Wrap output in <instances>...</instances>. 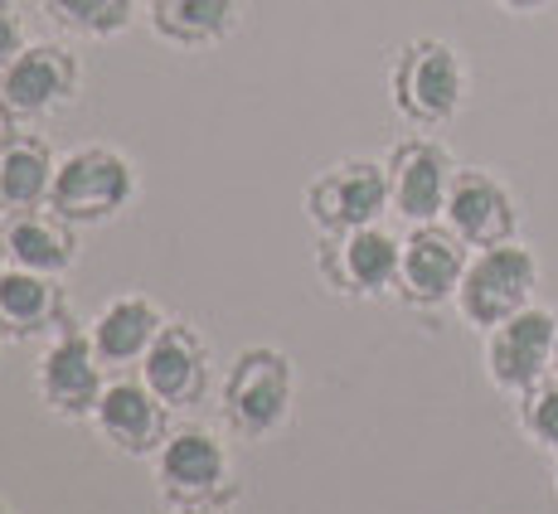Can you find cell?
I'll return each instance as SVG.
<instances>
[{"instance_id":"d6986e66","label":"cell","mask_w":558,"mask_h":514,"mask_svg":"<svg viewBox=\"0 0 558 514\" xmlns=\"http://www.w3.org/2000/svg\"><path fill=\"white\" fill-rule=\"evenodd\" d=\"M53 175H59V156L49 151L45 136L15 132L0 146V209L10 213L49 209Z\"/></svg>"},{"instance_id":"cb8c5ba5","label":"cell","mask_w":558,"mask_h":514,"mask_svg":"<svg viewBox=\"0 0 558 514\" xmlns=\"http://www.w3.org/2000/svg\"><path fill=\"white\" fill-rule=\"evenodd\" d=\"M506 15H520V20H530V15H539V10H549L554 0H496Z\"/></svg>"},{"instance_id":"ac0fdd59","label":"cell","mask_w":558,"mask_h":514,"mask_svg":"<svg viewBox=\"0 0 558 514\" xmlns=\"http://www.w3.org/2000/svg\"><path fill=\"white\" fill-rule=\"evenodd\" d=\"M10 267H29V272H49L63 277L78 262V229L69 219H59L53 209H29V213H10L5 233H0Z\"/></svg>"},{"instance_id":"6da1fadb","label":"cell","mask_w":558,"mask_h":514,"mask_svg":"<svg viewBox=\"0 0 558 514\" xmlns=\"http://www.w3.org/2000/svg\"><path fill=\"white\" fill-rule=\"evenodd\" d=\"M471 93V73L466 59H461L457 45L447 39H408V45L393 49L389 59V98L393 112L403 117L417 132H437L466 107Z\"/></svg>"},{"instance_id":"603a6c76","label":"cell","mask_w":558,"mask_h":514,"mask_svg":"<svg viewBox=\"0 0 558 514\" xmlns=\"http://www.w3.org/2000/svg\"><path fill=\"white\" fill-rule=\"evenodd\" d=\"M29 35H25V20H20V5L15 0H0V69H10V63L25 53Z\"/></svg>"},{"instance_id":"4fadbf2b","label":"cell","mask_w":558,"mask_h":514,"mask_svg":"<svg viewBox=\"0 0 558 514\" xmlns=\"http://www.w3.org/2000/svg\"><path fill=\"white\" fill-rule=\"evenodd\" d=\"M170 403H160L146 379H107L102 403L93 413V427L117 456H132V462H151L166 446L170 427Z\"/></svg>"},{"instance_id":"2e32d148","label":"cell","mask_w":558,"mask_h":514,"mask_svg":"<svg viewBox=\"0 0 558 514\" xmlns=\"http://www.w3.org/2000/svg\"><path fill=\"white\" fill-rule=\"evenodd\" d=\"M69 326L63 282L29 267H0V335L5 340H53Z\"/></svg>"},{"instance_id":"7402d4cb","label":"cell","mask_w":558,"mask_h":514,"mask_svg":"<svg viewBox=\"0 0 558 514\" xmlns=\"http://www.w3.org/2000/svg\"><path fill=\"white\" fill-rule=\"evenodd\" d=\"M520 432L530 437L539 452H549V456H558V374H549L544 383H534L530 393H520Z\"/></svg>"},{"instance_id":"83f0119b","label":"cell","mask_w":558,"mask_h":514,"mask_svg":"<svg viewBox=\"0 0 558 514\" xmlns=\"http://www.w3.org/2000/svg\"><path fill=\"white\" fill-rule=\"evenodd\" d=\"M0 514H15V510H10V505H5V500H0Z\"/></svg>"},{"instance_id":"7c38bea8","label":"cell","mask_w":558,"mask_h":514,"mask_svg":"<svg viewBox=\"0 0 558 514\" xmlns=\"http://www.w3.org/2000/svg\"><path fill=\"white\" fill-rule=\"evenodd\" d=\"M471 248L447 229L442 219L437 223H413L403 233V262H399V302L408 310H442L457 302V286L466 277Z\"/></svg>"},{"instance_id":"f546056e","label":"cell","mask_w":558,"mask_h":514,"mask_svg":"<svg viewBox=\"0 0 558 514\" xmlns=\"http://www.w3.org/2000/svg\"><path fill=\"white\" fill-rule=\"evenodd\" d=\"M554 374H558V369H554Z\"/></svg>"},{"instance_id":"30bf717a","label":"cell","mask_w":558,"mask_h":514,"mask_svg":"<svg viewBox=\"0 0 558 514\" xmlns=\"http://www.w3.org/2000/svg\"><path fill=\"white\" fill-rule=\"evenodd\" d=\"M384 170H389V209L413 229V223L442 219L447 195H452V180H457L461 166L437 136L413 132V136H403V142L389 146Z\"/></svg>"},{"instance_id":"e0dca14e","label":"cell","mask_w":558,"mask_h":514,"mask_svg":"<svg viewBox=\"0 0 558 514\" xmlns=\"http://www.w3.org/2000/svg\"><path fill=\"white\" fill-rule=\"evenodd\" d=\"M166 326H170L166 310H160L151 296L122 292L88 320V340H93V350H98V359L107 369H142L146 350L156 345Z\"/></svg>"},{"instance_id":"44dd1931","label":"cell","mask_w":558,"mask_h":514,"mask_svg":"<svg viewBox=\"0 0 558 514\" xmlns=\"http://www.w3.org/2000/svg\"><path fill=\"white\" fill-rule=\"evenodd\" d=\"M39 10L78 39H112L136 20V0H39Z\"/></svg>"},{"instance_id":"7a4b0ae2","label":"cell","mask_w":558,"mask_h":514,"mask_svg":"<svg viewBox=\"0 0 558 514\" xmlns=\"http://www.w3.org/2000/svg\"><path fill=\"white\" fill-rule=\"evenodd\" d=\"M156 490L170 510H229L239 500L233 456L214 427H175L166 446L151 456Z\"/></svg>"},{"instance_id":"ba28073f","label":"cell","mask_w":558,"mask_h":514,"mask_svg":"<svg viewBox=\"0 0 558 514\" xmlns=\"http://www.w3.org/2000/svg\"><path fill=\"white\" fill-rule=\"evenodd\" d=\"M102 389H107V364L98 359V350H93L88 330H78L69 320L35 364L39 403H45L53 417H63V423H93V413H98V403H102Z\"/></svg>"},{"instance_id":"9c48e42d","label":"cell","mask_w":558,"mask_h":514,"mask_svg":"<svg viewBox=\"0 0 558 514\" xmlns=\"http://www.w3.org/2000/svg\"><path fill=\"white\" fill-rule=\"evenodd\" d=\"M486 379L520 399L558 369V316L549 306H524L520 316L486 330Z\"/></svg>"},{"instance_id":"f1b7e54d","label":"cell","mask_w":558,"mask_h":514,"mask_svg":"<svg viewBox=\"0 0 558 514\" xmlns=\"http://www.w3.org/2000/svg\"><path fill=\"white\" fill-rule=\"evenodd\" d=\"M0 267H5V248H0Z\"/></svg>"},{"instance_id":"52a82bcc","label":"cell","mask_w":558,"mask_h":514,"mask_svg":"<svg viewBox=\"0 0 558 514\" xmlns=\"http://www.w3.org/2000/svg\"><path fill=\"white\" fill-rule=\"evenodd\" d=\"M306 219L316 233H350V229H369L384 223L389 209V170L384 160L369 156H350L326 166L302 195Z\"/></svg>"},{"instance_id":"5bb4252c","label":"cell","mask_w":558,"mask_h":514,"mask_svg":"<svg viewBox=\"0 0 558 514\" xmlns=\"http://www.w3.org/2000/svg\"><path fill=\"white\" fill-rule=\"evenodd\" d=\"M442 223L457 233L466 248H496L510 243L520 233V205H514V189L500 175L481 166L457 170L452 195H447Z\"/></svg>"},{"instance_id":"8992f818","label":"cell","mask_w":558,"mask_h":514,"mask_svg":"<svg viewBox=\"0 0 558 514\" xmlns=\"http://www.w3.org/2000/svg\"><path fill=\"white\" fill-rule=\"evenodd\" d=\"M399 262L403 238L389 233L384 223L350 233H320L316 243V272L345 302H379V296L399 292Z\"/></svg>"},{"instance_id":"3957f363","label":"cell","mask_w":558,"mask_h":514,"mask_svg":"<svg viewBox=\"0 0 558 514\" xmlns=\"http://www.w3.org/2000/svg\"><path fill=\"white\" fill-rule=\"evenodd\" d=\"M292 403H296V369L282 350L248 345L233 355L229 374H223V389H219L223 423L233 432L248 437V442H263V437L287 427Z\"/></svg>"},{"instance_id":"4316f807","label":"cell","mask_w":558,"mask_h":514,"mask_svg":"<svg viewBox=\"0 0 558 514\" xmlns=\"http://www.w3.org/2000/svg\"><path fill=\"white\" fill-rule=\"evenodd\" d=\"M554 490H558V456H554Z\"/></svg>"},{"instance_id":"ffe728a7","label":"cell","mask_w":558,"mask_h":514,"mask_svg":"<svg viewBox=\"0 0 558 514\" xmlns=\"http://www.w3.org/2000/svg\"><path fill=\"white\" fill-rule=\"evenodd\" d=\"M243 0H151V35L175 49H209L239 29Z\"/></svg>"},{"instance_id":"277c9868","label":"cell","mask_w":558,"mask_h":514,"mask_svg":"<svg viewBox=\"0 0 558 514\" xmlns=\"http://www.w3.org/2000/svg\"><path fill=\"white\" fill-rule=\"evenodd\" d=\"M136 199V166L117 146H78L59 160L49 209L69 219L73 229H102L122 219V209Z\"/></svg>"},{"instance_id":"484cf974","label":"cell","mask_w":558,"mask_h":514,"mask_svg":"<svg viewBox=\"0 0 558 514\" xmlns=\"http://www.w3.org/2000/svg\"><path fill=\"white\" fill-rule=\"evenodd\" d=\"M170 514H229V510H170Z\"/></svg>"},{"instance_id":"5b68a950","label":"cell","mask_w":558,"mask_h":514,"mask_svg":"<svg viewBox=\"0 0 558 514\" xmlns=\"http://www.w3.org/2000/svg\"><path fill=\"white\" fill-rule=\"evenodd\" d=\"M534 286H539V257H534V248H524L520 238H510V243H496V248H471L466 277H461L452 306L471 330L486 335L500 320L534 306Z\"/></svg>"},{"instance_id":"8fae6325","label":"cell","mask_w":558,"mask_h":514,"mask_svg":"<svg viewBox=\"0 0 558 514\" xmlns=\"http://www.w3.org/2000/svg\"><path fill=\"white\" fill-rule=\"evenodd\" d=\"M83 88V63L73 49L53 39H29L10 69H0V102L15 112V122H45L63 112Z\"/></svg>"},{"instance_id":"d4e9b609","label":"cell","mask_w":558,"mask_h":514,"mask_svg":"<svg viewBox=\"0 0 558 514\" xmlns=\"http://www.w3.org/2000/svg\"><path fill=\"white\" fill-rule=\"evenodd\" d=\"M15 126H20V122H15V112H10V107L0 102V146H5L10 136H15Z\"/></svg>"},{"instance_id":"9a60e30c","label":"cell","mask_w":558,"mask_h":514,"mask_svg":"<svg viewBox=\"0 0 558 514\" xmlns=\"http://www.w3.org/2000/svg\"><path fill=\"white\" fill-rule=\"evenodd\" d=\"M142 379L151 383V393L170 408H199L214 389V355L209 340L185 320H170L160 330V340L146 350Z\"/></svg>"}]
</instances>
